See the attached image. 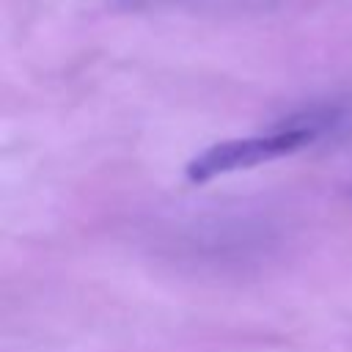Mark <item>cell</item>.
Segmentation results:
<instances>
[{"label": "cell", "instance_id": "1", "mask_svg": "<svg viewBox=\"0 0 352 352\" xmlns=\"http://www.w3.org/2000/svg\"><path fill=\"white\" fill-rule=\"evenodd\" d=\"M314 138H316V126L314 124H308V126L297 124V126H283V129H275V132H267V135L220 140V143H212L209 148H204L201 154H195L184 165V176L192 184H204V182H209L214 176L245 170V168H256L261 162L294 154L302 146H308Z\"/></svg>", "mask_w": 352, "mask_h": 352}]
</instances>
